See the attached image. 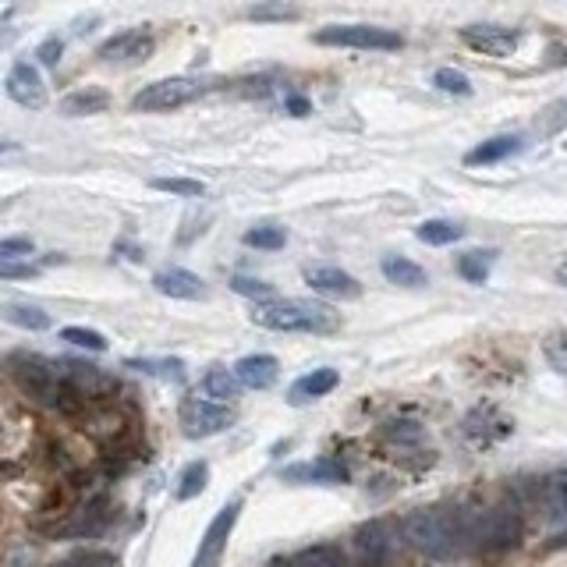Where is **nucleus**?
I'll return each instance as SVG.
<instances>
[{
    "label": "nucleus",
    "instance_id": "1",
    "mask_svg": "<svg viewBox=\"0 0 567 567\" xmlns=\"http://www.w3.org/2000/svg\"><path fill=\"white\" fill-rule=\"evenodd\" d=\"M401 539L429 560H451L458 550L472 546V511L419 507V511L404 514Z\"/></svg>",
    "mask_w": 567,
    "mask_h": 567
},
{
    "label": "nucleus",
    "instance_id": "2",
    "mask_svg": "<svg viewBox=\"0 0 567 567\" xmlns=\"http://www.w3.org/2000/svg\"><path fill=\"white\" fill-rule=\"evenodd\" d=\"M252 323L266 330H280V334H334L341 327L337 309L323 302H305V298H291V302H266L252 312Z\"/></svg>",
    "mask_w": 567,
    "mask_h": 567
},
{
    "label": "nucleus",
    "instance_id": "3",
    "mask_svg": "<svg viewBox=\"0 0 567 567\" xmlns=\"http://www.w3.org/2000/svg\"><path fill=\"white\" fill-rule=\"evenodd\" d=\"M319 47H348V50H401L404 39L394 29L380 25H327L312 36Z\"/></svg>",
    "mask_w": 567,
    "mask_h": 567
},
{
    "label": "nucleus",
    "instance_id": "4",
    "mask_svg": "<svg viewBox=\"0 0 567 567\" xmlns=\"http://www.w3.org/2000/svg\"><path fill=\"white\" fill-rule=\"evenodd\" d=\"M521 539V518L507 507H497V511H472V546H482V550H511Z\"/></svg>",
    "mask_w": 567,
    "mask_h": 567
},
{
    "label": "nucleus",
    "instance_id": "5",
    "mask_svg": "<svg viewBox=\"0 0 567 567\" xmlns=\"http://www.w3.org/2000/svg\"><path fill=\"white\" fill-rule=\"evenodd\" d=\"M206 93V82L199 78H160L153 86H146L135 96V110H149V114H160V110H178L185 103H192L195 96Z\"/></svg>",
    "mask_w": 567,
    "mask_h": 567
},
{
    "label": "nucleus",
    "instance_id": "6",
    "mask_svg": "<svg viewBox=\"0 0 567 567\" xmlns=\"http://www.w3.org/2000/svg\"><path fill=\"white\" fill-rule=\"evenodd\" d=\"M15 383L22 394H29L36 404L54 412L57 397H61V373H54V366H47L43 358H15Z\"/></svg>",
    "mask_w": 567,
    "mask_h": 567
},
{
    "label": "nucleus",
    "instance_id": "7",
    "mask_svg": "<svg viewBox=\"0 0 567 567\" xmlns=\"http://www.w3.org/2000/svg\"><path fill=\"white\" fill-rule=\"evenodd\" d=\"M231 422H234V412L227 404H213L206 401V397H188V401L181 404V426H185V436H192V440L224 433Z\"/></svg>",
    "mask_w": 567,
    "mask_h": 567
},
{
    "label": "nucleus",
    "instance_id": "8",
    "mask_svg": "<svg viewBox=\"0 0 567 567\" xmlns=\"http://www.w3.org/2000/svg\"><path fill=\"white\" fill-rule=\"evenodd\" d=\"M238 514H241V500H231L227 507H220V514L210 521V529H206V536H202L192 567H220V557H224V550H227V539H231V529H234V521H238Z\"/></svg>",
    "mask_w": 567,
    "mask_h": 567
},
{
    "label": "nucleus",
    "instance_id": "9",
    "mask_svg": "<svg viewBox=\"0 0 567 567\" xmlns=\"http://www.w3.org/2000/svg\"><path fill=\"white\" fill-rule=\"evenodd\" d=\"M61 376H64V383L89 404V408H93V404H107V397L117 390L114 376L103 373V369H96V366H82V362H68Z\"/></svg>",
    "mask_w": 567,
    "mask_h": 567
},
{
    "label": "nucleus",
    "instance_id": "10",
    "mask_svg": "<svg viewBox=\"0 0 567 567\" xmlns=\"http://www.w3.org/2000/svg\"><path fill=\"white\" fill-rule=\"evenodd\" d=\"M110 525V511L103 500H89V504L75 507L68 521L54 525V539H96Z\"/></svg>",
    "mask_w": 567,
    "mask_h": 567
},
{
    "label": "nucleus",
    "instance_id": "11",
    "mask_svg": "<svg viewBox=\"0 0 567 567\" xmlns=\"http://www.w3.org/2000/svg\"><path fill=\"white\" fill-rule=\"evenodd\" d=\"M461 39L479 54L507 57L511 50H518L521 32L511 29V25H468V29H461Z\"/></svg>",
    "mask_w": 567,
    "mask_h": 567
},
{
    "label": "nucleus",
    "instance_id": "12",
    "mask_svg": "<svg viewBox=\"0 0 567 567\" xmlns=\"http://www.w3.org/2000/svg\"><path fill=\"white\" fill-rule=\"evenodd\" d=\"M153 54V36L146 29H128L110 36L100 47V57L110 64H139Z\"/></svg>",
    "mask_w": 567,
    "mask_h": 567
},
{
    "label": "nucleus",
    "instance_id": "13",
    "mask_svg": "<svg viewBox=\"0 0 567 567\" xmlns=\"http://www.w3.org/2000/svg\"><path fill=\"white\" fill-rule=\"evenodd\" d=\"M305 284L327 298H358L362 295V284H358L351 273L337 270V266H309V270H305Z\"/></svg>",
    "mask_w": 567,
    "mask_h": 567
},
{
    "label": "nucleus",
    "instance_id": "14",
    "mask_svg": "<svg viewBox=\"0 0 567 567\" xmlns=\"http://www.w3.org/2000/svg\"><path fill=\"white\" fill-rule=\"evenodd\" d=\"M8 96L15 103H22V107L39 110L47 103V86H43V78H39V71L32 64L18 61L8 75Z\"/></svg>",
    "mask_w": 567,
    "mask_h": 567
},
{
    "label": "nucleus",
    "instance_id": "15",
    "mask_svg": "<svg viewBox=\"0 0 567 567\" xmlns=\"http://www.w3.org/2000/svg\"><path fill=\"white\" fill-rule=\"evenodd\" d=\"M153 288L167 298H181V302H199V298H206V284H202L192 270H181V266H171V270L156 273Z\"/></svg>",
    "mask_w": 567,
    "mask_h": 567
},
{
    "label": "nucleus",
    "instance_id": "16",
    "mask_svg": "<svg viewBox=\"0 0 567 567\" xmlns=\"http://www.w3.org/2000/svg\"><path fill=\"white\" fill-rule=\"evenodd\" d=\"M355 546L366 560V567H383V560L390 557V546H394V536H390L387 521H369L362 525L355 536Z\"/></svg>",
    "mask_w": 567,
    "mask_h": 567
},
{
    "label": "nucleus",
    "instance_id": "17",
    "mask_svg": "<svg viewBox=\"0 0 567 567\" xmlns=\"http://www.w3.org/2000/svg\"><path fill=\"white\" fill-rule=\"evenodd\" d=\"M234 376H238L241 387L266 390V387H273V383H277L280 362L273 355H249V358H241L238 366H234Z\"/></svg>",
    "mask_w": 567,
    "mask_h": 567
},
{
    "label": "nucleus",
    "instance_id": "18",
    "mask_svg": "<svg viewBox=\"0 0 567 567\" xmlns=\"http://www.w3.org/2000/svg\"><path fill=\"white\" fill-rule=\"evenodd\" d=\"M78 426L86 429L89 436H96V440H117V436L125 433V415L114 412L110 404H93V408L78 419Z\"/></svg>",
    "mask_w": 567,
    "mask_h": 567
},
{
    "label": "nucleus",
    "instance_id": "19",
    "mask_svg": "<svg viewBox=\"0 0 567 567\" xmlns=\"http://www.w3.org/2000/svg\"><path fill=\"white\" fill-rule=\"evenodd\" d=\"M288 482H348V465H341L337 458H319V461H309V465H295L284 472Z\"/></svg>",
    "mask_w": 567,
    "mask_h": 567
},
{
    "label": "nucleus",
    "instance_id": "20",
    "mask_svg": "<svg viewBox=\"0 0 567 567\" xmlns=\"http://www.w3.org/2000/svg\"><path fill=\"white\" fill-rule=\"evenodd\" d=\"M337 369H312L309 376H302V380L291 387V394H288V401L291 404H305V401H312V397H323V394H330V390L337 387Z\"/></svg>",
    "mask_w": 567,
    "mask_h": 567
},
{
    "label": "nucleus",
    "instance_id": "21",
    "mask_svg": "<svg viewBox=\"0 0 567 567\" xmlns=\"http://www.w3.org/2000/svg\"><path fill=\"white\" fill-rule=\"evenodd\" d=\"M521 149V139L518 135H493V139L479 142V146L468 153V164L472 167H482V164H500L507 156H514Z\"/></svg>",
    "mask_w": 567,
    "mask_h": 567
},
{
    "label": "nucleus",
    "instance_id": "22",
    "mask_svg": "<svg viewBox=\"0 0 567 567\" xmlns=\"http://www.w3.org/2000/svg\"><path fill=\"white\" fill-rule=\"evenodd\" d=\"M543 514L550 525H567V472L543 482Z\"/></svg>",
    "mask_w": 567,
    "mask_h": 567
},
{
    "label": "nucleus",
    "instance_id": "23",
    "mask_svg": "<svg viewBox=\"0 0 567 567\" xmlns=\"http://www.w3.org/2000/svg\"><path fill=\"white\" fill-rule=\"evenodd\" d=\"M383 277H387L390 284H397V288H426V270L404 256L383 259Z\"/></svg>",
    "mask_w": 567,
    "mask_h": 567
},
{
    "label": "nucleus",
    "instance_id": "24",
    "mask_svg": "<svg viewBox=\"0 0 567 567\" xmlns=\"http://www.w3.org/2000/svg\"><path fill=\"white\" fill-rule=\"evenodd\" d=\"M291 567H348V557H344L341 546L319 543V546H309V550L295 553Z\"/></svg>",
    "mask_w": 567,
    "mask_h": 567
},
{
    "label": "nucleus",
    "instance_id": "25",
    "mask_svg": "<svg viewBox=\"0 0 567 567\" xmlns=\"http://www.w3.org/2000/svg\"><path fill=\"white\" fill-rule=\"evenodd\" d=\"M238 376L227 373V369H210V373L202 376V394L210 397L213 404H227L231 397H238Z\"/></svg>",
    "mask_w": 567,
    "mask_h": 567
},
{
    "label": "nucleus",
    "instance_id": "26",
    "mask_svg": "<svg viewBox=\"0 0 567 567\" xmlns=\"http://www.w3.org/2000/svg\"><path fill=\"white\" fill-rule=\"evenodd\" d=\"M461 234H465V227L454 224V220H426V224L415 227V238L426 241V245H454Z\"/></svg>",
    "mask_w": 567,
    "mask_h": 567
},
{
    "label": "nucleus",
    "instance_id": "27",
    "mask_svg": "<svg viewBox=\"0 0 567 567\" xmlns=\"http://www.w3.org/2000/svg\"><path fill=\"white\" fill-rule=\"evenodd\" d=\"M128 366L139 369V373L160 376V380H185V362L181 358H132Z\"/></svg>",
    "mask_w": 567,
    "mask_h": 567
},
{
    "label": "nucleus",
    "instance_id": "28",
    "mask_svg": "<svg viewBox=\"0 0 567 567\" xmlns=\"http://www.w3.org/2000/svg\"><path fill=\"white\" fill-rule=\"evenodd\" d=\"M110 107V96L103 89H82V93H71L64 100V114H100Z\"/></svg>",
    "mask_w": 567,
    "mask_h": 567
},
{
    "label": "nucleus",
    "instance_id": "29",
    "mask_svg": "<svg viewBox=\"0 0 567 567\" xmlns=\"http://www.w3.org/2000/svg\"><path fill=\"white\" fill-rule=\"evenodd\" d=\"M490 266H493V252H465V256H458V273L468 280V284H482V280L490 277Z\"/></svg>",
    "mask_w": 567,
    "mask_h": 567
},
{
    "label": "nucleus",
    "instance_id": "30",
    "mask_svg": "<svg viewBox=\"0 0 567 567\" xmlns=\"http://www.w3.org/2000/svg\"><path fill=\"white\" fill-rule=\"evenodd\" d=\"M206 479H210V468H206V461H192V465L181 472L178 479V500H192L199 497L202 490H206Z\"/></svg>",
    "mask_w": 567,
    "mask_h": 567
},
{
    "label": "nucleus",
    "instance_id": "31",
    "mask_svg": "<svg viewBox=\"0 0 567 567\" xmlns=\"http://www.w3.org/2000/svg\"><path fill=\"white\" fill-rule=\"evenodd\" d=\"M284 241H288V231H284V227H273V224H259V227H252V231L245 234V245H252V249H263V252L284 249Z\"/></svg>",
    "mask_w": 567,
    "mask_h": 567
},
{
    "label": "nucleus",
    "instance_id": "32",
    "mask_svg": "<svg viewBox=\"0 0 567 567\" xmlns=\"http://www.w3.org/2000/svg\"><path fill=\"white\" fill-rule=\"evenodd\" d=\"M4 319L22 330H50V316L47 312L32 309V305H8V309H4Z\"/></svg>",
    "mask_w": 567,
    "mask_h": 567
},
{
    "label": "nucleus",
    "instance_id": "33",
    "mask_svg": "<svg viewBox=\"0 0 567 567\" xmlns=\"http://www.w3.org/2000/svg\"><path fill=\"white\" fill-rule=\"evenodd\" d=\"M153 188L167 195H181V199H199L206 192V185L195 178H153Z\"/></svg>",
    "mask_w": 567,
    "mask_h": 567
},
{
    "label": "nucleus",
    "instance_id": "34",
    "mask_svg": "<svg viewBox=\"0 0 567 567\" xmlns=\"http://www.w3.org/2000/svg\"><path fill=\"white\" fill-rule=\"evenodd\" d=\"M433 82H436V89H443V93H451V96H472V82L454 68H440L433 75Z\"/></svg>",
    "mask_w": 567,
    "mask_h": 567
},
{
    "label": "nucleus",
    "instance_id": "35",
    "mask_svg": "<svg viewBox=\"0 0 567 567\" xmlns=\"http://www.w3.org/2000/svg\"><path fill=\"white\" fill-rule=\"evenodd\" d=\"M231 288L238 291V295L245 298H256V302H277V295H273L270 284H263V280H252V277H231Z\"/></svg>",
    "mask_w": 567,
    "mask_h": 567
},
{
    "label": "nucleus",
    "instance_id": "36",
    "mask_svg": "<svg viewBox=\"0 0 567 567\" xmlns=\"http://www.w3.org/2000/svg\"><path fill=\"white\" fill-rule=\"evenodd\" d=\"M61 337L68 344H78V348H89V351H107V337L96 334V330H86V327H64Z\"/></svg>",
    "mask_w": 567,
    "mask_h": 567
},
{
    "label": "nucleus",
    "instance_id": "37",
    "mask_svg": "<svg viewBox=\"0 0 567 567\" xmlns=\"http://www.w3.org/2000/svg\"><path fill=\"white\" fill-rule=\"evenodd\" d=\"M249 18H256V22H291V18H298V11L288 8V4H259V8L249 11Z\"/></svg>",
    "mask_w": 567,
    "mask_h": 567
},
{
    "label": "nucleus",
    "instance_id": "38",
    "mask_svg": "<svg viewBox=\"0 0 567 567\" xmlns=\"http://www.w3.org/2000/svg\"><path fill=\"white\" fill-rule=\"evenodd\" d=\"M32 252V241L29 238H4L0 241V263H11V259H22V256H29Z\"/></svg>",
    "mask_w": 567,
    "mask_h": 567
},
{
    "label": "nucleus",
    "instance_id": "39",
    "mask_svg": "<svg viewBox=\"0 0 567 567\" xmlns=\"http://www.w3.org/2000/svg\"><path fill=\"white\" fill-rule=\"evenodd\" d=\"M36 273H39V266L22 263V259H11V263H0V277H4V280H29V277H36Z\"/></svg>",
    "mask_w": 567,
    "mask_h": 567
},
{
    "label": "nucleus",
    "instance_id": "40",
    "mask_svg": "<svg viewBox=\"0 0 567 567\" xmlns=\"http://www.w3.org/2000/svg\"><path fill=\"white\" fill-rule=\"evenodd\" d=\"M71 564L75 567H114V557L103 553V550H82V553L71 557Z\"/></svg>",
    "mask_w": 567,
    "mask_h": 567
},
{
    "label": "nucleus",
    "instance_id": "41",
    "mask_svg": "<svg viewBox=\"0 0 567 567\" xmlns=\"http://www.w3.org/2000/svg\"><path fill=\"white\" fill-rule=\"evenodd\" d=\"M61 50H64V43H61V39H57V36H50L47 43H43V47L36 50V57H39V61H43V64H47V68H54V64L61 61Z\"/></svg>",
    "mask_w": 567,
    "mask_h": 567
},
{
    "label": "nucleus",
    "instance_id": "42",
    "mask_svg": "<svg viewBox=\"0 0 567 567\" xmlns=\"http://www.w3.org/2000/svg\"><path fill=\"white\" fill-rule=\"evenodd\" d=\"M288 110H291L295 117H305L312 107H309V100H302V96H291V100H288Z\"/></svg>",
    "mask_w": 567,
    "mask_h": 567
},
{
    "label": "nucleus",
    "instance_id": "43",
    "mask_svg": "<svg viewBox=\"0 0 567 567\" xmlns=\"http://www.w3.org/2000/svg\"><path fill=\"white\" fill-rule=\"evenodd\" d=\"M553 546H567V536H560V539H557V543H553Z\"/></svg>",
    "mask_w": 567,
    "mask_h": 567
}]
</instances>
